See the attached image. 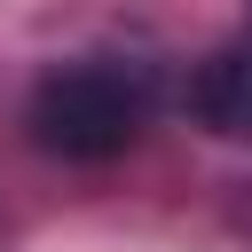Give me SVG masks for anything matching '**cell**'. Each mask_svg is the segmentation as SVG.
Wrapping results in <instances>:
<instances>
[{
    "label": "cell",
    "instance_id": "6da1fadb",
    "mask_svg": "<svg viewBox=\"0 0 252 252\" xmlns=\"http://www.w3.org/2000/svg\"><path fill=\"white\" fill-rule=\"evenodd\" d=\"M158 110V63L142 55H118V47H87V55H63L32 79V102H24V126L47 158H71V165H102L118 150L142 142Z\"/></svg>",
    "mask_w": 252,
    "mask_h": 252
},
{
    "label": "cell",
    "instance_id": "7a4b0ae2",
    "mask_svg": "<svg viewBox=\"0 0 252 252\" xmlns=\"http://www.w3.org/2000/svg\"><path fill=\"white\" fill-rule=\"evenodd\" d=\"M189 110H197V126H213L220 142H244V150H252V16L197 63Z\"/></svg>",
    "mask_w": 252,
    "mask_h": 252
}]
</instances>
